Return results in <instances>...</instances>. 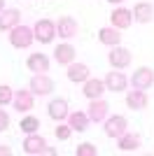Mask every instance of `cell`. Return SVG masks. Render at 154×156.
<instances>
[{
	"label": "cell",
	"mask_w": 154,
	"mask_h": 156,
	"mask_svg": "<svg viewBox=\"0 0 154 156\" xmlns=\"http://www.w3.org/2000/svg\"><path fill=\"white\" fill-rule=\"evenodd\" d=\"M138 147H140V137L138 135H131V133L119 135V149L122 151H135Z\"/></svg>",
	"instance_id": "603a6c76"
},
{
	"label": "cell",
	"mask_w": 154,
	"mask_h": 156,
	"mask_svg": "<svg viewBox=\"0 0 154 156\" xmlns=\"http://www.w3.org/2000/svg\"><path fill=\"white\" fill-rule=\"evenodd\" d=\"M7 128H9V114L5 110H0V133L7 130Z\"/></svg>",
	"instance_id": "83f0119b"
},
{
	"label": "cell",
	"mask_w": 154,
	"mask_h": 156,
	"mask_svg": "<svg viewBox=\"0 0 154 156\" xmlns=\"http://www.w3.org/2000/svg\"><path fill=\"white\" fill-rule=\"evenodd\" d=\"M2 9H5V0H0V12H2Z\"/></svg>",
	"instance_id": "4dcf8cb0"
},
{
	"label": "cell",
	"mask_w": 154,
	"mask_h": 156,
	"mask_svg": "<svg viewBox=\"0 0 154 156\" xmlns=\"http://www.w3.org/2000/svg\"><path fill=\"white\" fill-rule=\"evenodd\" d=\"M12 100H14V91L7 84H0V107H5V105L12 103Z\"/></svg>",
	"instance_id": "484cf974"
},
{
	"label": "cell",
	"mask_w": 154,
	"mask_h": 156,
	"mask_svg": "<svg viewBox=\"0 0 154 156\" xmlns=\"http://www.w3.org/2000/svg\"><path fill=\"white\" fill-rule=\"evenodd\" d=\"M26 65H28V70L31 72H47L49 70V58H47L45 54H31L28 56V61H26Z\"/></svg>",
	"instance_id": "9a60e30c"
},
{
	"label": "cell",
	"mask_w": 154,
	"mask_h": 156,
	"mask_svg": "<svg viewBox=\"0 0 154 156\" xmlns=\"http://www.w3.org/2000/svg\"><path fill=\"white\" fill-rule=\"evenodd\" d=\"M19 128L24 130V133H35V130L40 128V121H38L35 117H31V114H28V117H24V119H21Z\"/></svg>",
	"instance_id": "cb8c5ba5"
},
{
	"label": "cell",
	"mask_w": 154,
	"mask_h": 156,
	"mask_svg": "<svg viewBox=\"0 0 154 156\" xmlns=\"http://www.w3.org/2000/svg\"><path fill=\"white\" fill-rule=\"evenodd\" d=\"M98 149H96V144H91V142H82V144H77V149H75V156H96Z\"/></svg>",
	"instance_id": "d4e9b609"
},
{
	"label": "cell",
	"mask_w": 154,
	"mask_h": 156,
	"mask_svg": "<svg viewBox=\"0 0 154 156\" xmlns=\"http://www.w3.org/2000/svg\"><path fill=\"white\" fill-rule=\"evenodd\" d=\"M45 147H47V140L42 135H35V133H28V137L24 140V151L26 154H42Z\"/></svg>",
	"instance_id": "52a82bcc"
},
{
	"label": "cell",
	"mask_w": 154,
	"mask_h": 156,
	"mask_svg": "<svg viewBox=\"0 0 154 156\" xmlns=\"http://www.w3.org/2000/svg\"><path fill=\"white\" fill-rule=\"evenodd\" d=\"M54 135H56L58 140H63V142H65V140H70V135H72V128H70V124H68V126L58 124V128L54 130Z\"/></svg>",
	"instance_id": "4316f807"
},
{
	"label": "cell",
	"mask_w": 154,
	"mask_h": 156,
	"mask_svg": "<svg viewBox=\"0 0 154 156\" xmlns=\"http://www.w3.org/2000/svg\"><path fill=\"white\" fill-rule=\"evenodd\" d=\"M103 93H105V82L103 79H86L84 82V96L89 98V100H94V98H101Z\"/></svg>",
	"instance_id": "2e32d148"
},
{
	"label": "cell",
	"mask_w": 154,
	"mask_h": 156,
	"mask_svg": "<svg viewBox=\"0 0 154 156\" xmlns=\"http://www.w3.org/2000/svg\"><path fill=\"white\" fill-rule=\"evenodd\" d=\"M68 114H70V112H68V103H65L63 98H56V100L49 103V117L54 119V121H61V119H65Z\"/></svg>",
	"instance_id": "d6986e66"
},
{
	"label": "cell",
	"mask_w": 154,
	"mask_h": 156,
	"mask_svg": "<svg viewBox=\"0 0 154 156\" xmlns=\"http://www.w3.org/2000/svg\"><path fill=\"white\" fill-rule=\"evenodd\" d=\"M33 33H35V40H38V42L49 44L51 40H54V35H56V23L49 21V19H40L38 23H35V28H33Z\"/></svg>",
	"instance_id": "7a4b0ae2"
},
{
	"label": "cell",
	"mask_w": 154,
	"mask_h": 156,
	"mask_svg": "<svg viewBox=\"0 0 154 156\" xmlns=\"http://www.w3.org/2000/svg\"><path fill=\"white\" fill-rule=\"evenodd\" d=\"M21 12L19 9H2L0 14V30H12L14 26H19Z\"/></svg>",
	"instance_id": "7c38bea8"
},
{
	"label": "cell",
	"mask_w": 154,
	"mask_h": 156,
	"mask_svg": "<svg viewBox=\"0 0 154 156\" xmlns=\"http://www.w3.org/2000/svg\"><path fill=\"white\" fill-rule=\"evenodd\" d=\"M33 40H35V33H33V28H28V26H14L12 33H9V42H12V47H16V49L31 47Z\"/></svg>",
	"instance_id": "6da1fadb"
},
{
	"label": "cell",
	"mask_w": 154,
	"mask_h": 156,
	"mask_svg": "<svg viewBox=\"0 0 154 156\" xmlns=\"http://www.w3.org/2000/svg\"><path fill=\"white\" fill-rule=\"evenodd\" d=\"M131 84L135 86V89H149V86L154 84V70L152 68H147V65H142V68H138V70L133 72V77H131Z\"/></svg>",
	"instance_id": "3957f363"
},
{
	"label": "cell",
	"mask_w": 154,
	"mask_h": 156,
	"mask_svg": "<svg viewBox=\"0 0 154 156\" xmlns=\"http://www.w3.org/2000/svg\"><path fill=\"white\" fill-rule=\"evenodd\" d=\"M68 119H70V128L77 130V133H84L91 121L89 114H84V112H72V114H68Z\"/></svg>",
	"instance_id": "7402d4cb"
},
{
	"label": "cell",
	"mask_w": 154,
	"mask_h": 156,
	"mask_svg": "<svg viewBox=\"0 0 154 156\" xmlns=\"http://www.w3.org/2000/svg\"><path fill=\"white\" fill-rule=\"evenodd\" d=\"M126 126H128L126 117L117 114V117H112V119L105 121V135H108V137H119V135L126 133Z\"/></svg>",
	"instance_id": "5b68a950"
},
{
	"label": "cell",
	"mask_w": 154,
	"mask_h": 156,
	"mask_svg": "<svg viewBox=\"0 0 154 156\" xmlns=\"http://www.w3.org/2000/svg\"><path fill=\"white\" fill-rule=\"evenodd\" d=\"M9 154H12V149L5 147V144H0V156H9Z\"/></svg>",
	"instance_id": "f1b7e54d"
},
{
	"label": "cell",
	"mask_w": 154,
	"mask_h": 156,
	"mask_svg": "<svg viewBox=\"0 0 154 156\" xmlns=\"http://www.w3.org/2000/svg\"><path fill=\"white\" fill-rule=\"evenodd\" d=\"M14 107L19 112H31L33 110V91H26V89H21V91H14Z\"/></svg>",
	"instance_id": "9c48e42d"
},
{
	"label": "cell",
	"mask_w": 154,
	"mask_h": 156,
	"mask_svg": "<svg viewBox=\"0 0 154 156\" xmlns=\"http://www.w3.org/2000/svg\"><path fill=\"white\" fill-rule=\"evenodd\" d=\"M56 30H58V37H75L77 35V21L72 16H61L56 23Z\"/></svg>",
	"instance_id": "8fae6325"
},
{
	"label": "cell",
	"mask_w": 154,
	"mask_h": 156,
	"mask_svg": "<svg viewBox=\"0 0 154 156\" xmlns=\"http://www.w3.org/2000/svg\"><path fill=\"white\" fill-rule=\"evenodd\" d=\"M154 16V7L149 5V2H138V5L133 7V19L140 21V23H147V21H152Z\"/></svg>",
	"instance_id": "ffe728a7"
},
{
	"label": "cell",
	"mask_w": 154,
	"mask_h": 156,
	"mask_svg": "<svg viewBox=\"0 0 154 156\" xmlns=\"http://www.w3.org/2000/svg\"><path fill=\"white\" fill-rule=\"evenodd\" d=\"M98 40H101L103 44H108V47H117L119 42H122V35H119V28H101L98 30Z\"/></svg>",
	"instance_id": "ac0fdd59"
},
{
	"label": "cell",
	"mask_w": 154,
	"mask_h": 156,
	"mask_svg": "<svg viewBox=\"0 0 154 156\" xmlns=\"http://www.w3.org/2000/svg\"><path fill=\"white\" fill-rule=\"evenodd\" d=\"M54 56H56V61L61 65H70L72 61H75V47L72 44H58Z\"/></svg>",
	"instance_id": "44dd1931"
},
{
	"label": "cell",
	"mask_w": 154,
	"mask_h": 156,
	"mask_svg": "<svg viewBox=\"0 0 154 156\" xmlns=\"http://www.w3.org/2000/svg\"><path fill=\"white\" fill-rule=\"evenodd\" d=\"M108 61H110V65H112L115 70H119V68H126V65L131 63V51L117 44V47H112V51L108 54Z\"/></svg>",
	"instance_id": "277c9868"
},
{
	"label": "cell",
	"mask_w": 154,
	"mask_h": 156,
	"mask_svg": "<svg viewBox=\"0 0 154 156\" xmlns=\"http://www.w3.org/2000/svg\"><path fill=\"white\" fill-rule=\"evenodd\" d=\"M110 21H112V26L115 28H128L131 26V21H133V12L131 9H115V12L110 14Z\"/></svg>",
	"instance_id": "4fadbf2b"
},
{
	"label": "cell",
	"mask_w": 154,
	"mask_h": 156,
	"mask_svg": "<svg viewBox=\"0 0 154 156\" xmlns=\"http://www.w3.org/2000/svg\"><path fill=\"white\" fill-rule=\"evenodd\" d=\"M108 2H112V5H119V2H124V0H108Z\"/></svg>",
	"instance_id": "f546056e"
},
{
	"label": "cell",
	"mask_w": 154,
	"mask_h": 156,
	"mask_svg": "<svg viewBox=\"0 0 154 156\" xmlns=\"http://www.w3.org/2000/svg\"><path fill=\"white\" fill-rule=\"evenodd\" d=\"M126 105L131 110H145L147 107V93L138 89V91H128L126 93Z\"/></svg>",
	"instance_id": "e0dca14e"
},
{
	"label": "cell",
	"mask_w": 154,
	"mask_h": 156,
	"mask_svg": "<svg viewBox=\"0 0 154 156\" xmlns=\"http://www.w3.org/2000/svg\"><path fill=\"white\" fill-rule=\"evenodd\" d=\"M103 82H105V89H108V91H115V93H119V91H124V89H126V77H124L122 72H108V77L103 79Z\"/></svg>",
	"instance_id": "ba28073f"
},
{
	"label": "cell",
	"mask_w": 154,
	"mask_h": 156,
	"mask_svg": "<svg viewBox=\"0 0 154 156\" xmlns=\"http://www.w3.org/2000/svg\"><path fill=\"white\" fill-rule=\"evenodd\" d=\"M68 79L75 82V84L86 82V79H89V68H86L84 63H75V61H72V63L68 65Z\"/></svg>",
	"instance_id": "5bb4252c"
},
{
	"label": "cell",
	"mask_w": 154,
	"mask_h": 156,
	"mask_svg": "<svg viewBox=\"0 0 154 156\" xmlns=\"http://www.w3.org/2000/svg\"><path fill=\"white\" fill-rule=\"evenodd\" d=\"M31 91L33 93H38V96H47V93L54 91V82H51L47 75H35V77L31 79Z\"/></svg>",
	"instance_id": "8992f818"
},
{
	"label": "cell",
	"mask_w": 154,
	"mask_h": 156,
	"mask_svg": "<svg viewBox=\"0 0 154 156\" xmlns=\"http://www.w3.org/2000/svg\"><path fill=\"white\" fill-rule=\"evenodd\" d=\"M108 110H110V105L105 103V100L94 98L91 105H89V119H91V121H103V119L108 117Z\"/></svg>",
	"instance_id": "30bf717a"
}]
</instances>
